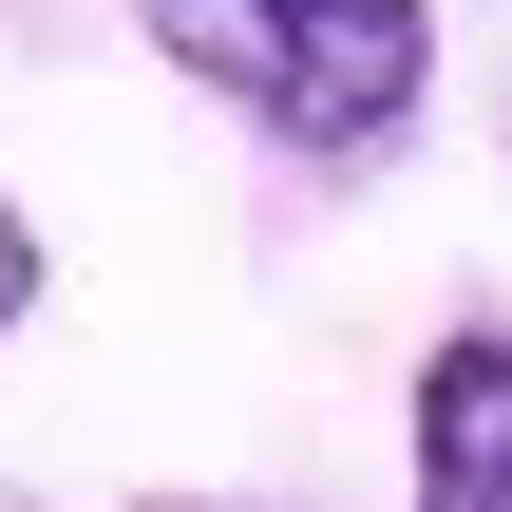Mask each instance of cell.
Returning a JSON list of instances; mask_svg holds the SVG:
<instances>
[{
  "instance_id": "6da1fadb",
  "label": "cell",
  "mask_w": 512,
  "mask_h": 512,
  "mask_svg": "<svg viewBox=\"0 0 512 512\" xmlns=\"http://www.w3.org/2000/svg\"><path fill=\"white\" fill-rule=\"evenodd\" d=\"M133 38L323 171L399 152L418 95H437V0H133Z\"/></svg>"
},
{
  "instance_id": "7a4b0ae2",
  "label": "cell",
  "mask_w": 512,
  "mask_h": 512,
  "mask_svg": "<svg viewBox=\"0 0 512 512\" xmlns=\"http://www.w3.org/2000/svg\"><path fill=\"white\" fill-rule=\"evenodd\" d=\"M418 512H512V323H456L418 361Z\"/></svg>"
},
{
  "instance_id": "3957f363",
  "label": "cell",
  "mask_w": 512,
  "mask_h": 512,
  "mask_svg": "<svg viewBox=\"0 0 512 512\" xmlns=\"http://www.w3.org/2000/svg\"><path fill=\"white\" fill-rule=\"evenodd\" d=\"M38 304V228H19V190H0V323Z\"/></svg>"
}]
</instances>
